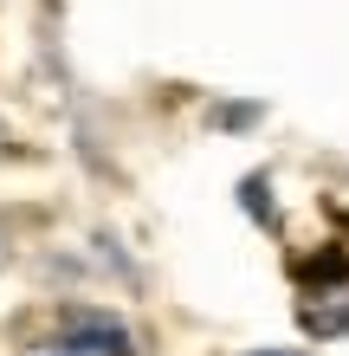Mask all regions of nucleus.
I'll use <instances>...</instances> for the list:
<instances>
[{"label": "nucleus", "mask_w": 349, "mask_h": 356, "mask_svg": "<svg viewBox=\"0 0 349 356\" xmlns=\"http://www.w3.org/2000/svg\"><path fill=\"white\" fill-rule=\"evenodd\" d=\"M26 356H130V337L117 324H97V318H71L58 337L33 343Z\"/></svg>", "instance_id": "obj_1"}, {"label": "nucleus", "mask_w": 349, "mask_h": 356, "mask_svg": "<svg viewBox=\"0 0 349 356\" xmlns=\"http://www.w3.org/2000/svg\"><path fill=\"white\" fill-rule=\"evenodd\" d=\"M265 356H291V350H265Z\"/></svg>", "instance_id": "obj_2"}]
</instances>
